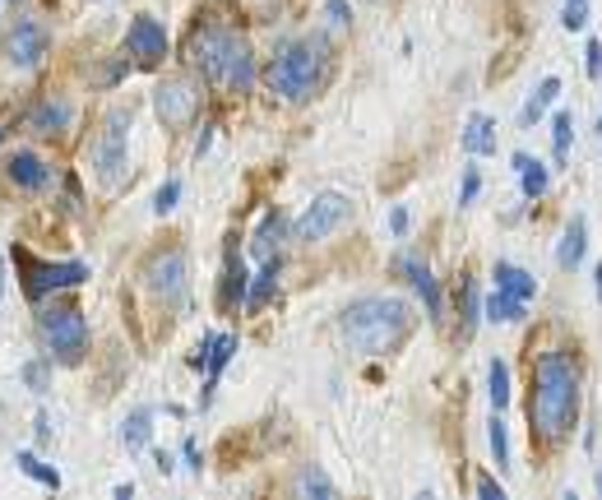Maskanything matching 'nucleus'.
Here are the masks:
<instances>
[{
    "mask_svg": "<svg viewBox=\"0 0 602 500\" xmlns=\"http://www.w3.org/2000/svg\"><path fill=\"white\" fill-rule=\"evenodd\" d=\"M593 487H598V496H602V468H598V478H593Z\"/></svg>",
    "mask_w": 602,
    "mask_h": 500,
    "instance_id": "obj_45",
    "label": "nucleus"
},
{
    "mask_svg": "<svg viewBox=\"0 0 602 500\" xmlns=\"http://www.w3.org/2000/svg\"><path fill=\"white\" fill-rule=\"evenodd\" d=\"M487 440H491V459H496V468H510V436H506V422H501V417H491Z\"/></svg>",
    "mask_w": 602,
    "mask_h": 500,
    "instance_id": "obj_32",
    "label": "nucleus"
},
{
    "mask_svg": "<svg viewBox=\"0 0 602 500\" xmlns=\"http://www.w3.org/2000/svg\"><path fill=\"white\" fill-rule=\"evenodd\" d=\"M293 491H297V496H320V500H329V496H334V482L325 478L320 468H306V472H297Z\"/></svg>",
    "mask_w": 602,
    "mask_h": 500,
    "instance_id": "obj_31",
    "label": "nucleus"
},
{
    "mask_svg": "<svg viewBox=\"0 0 602 500\" xmlns=\"http://www.w3.org/2000/svg\"><path fill=\"white\" fill-rule=\"evenodd\" d=\"M478 496L482 500H506V487L491 482V472H478Z\"/></svg>",
    "mask_w": 602,
    "mask_h": 500,
    "instance_id": "obj_39",
    "label": "nucleus"
},
{
    "mask_svg": "<svg viewBox=\"0 0 602 500\" xmlns=\"http://www.w3.org/2000/svg\"><path fill=\"white\" fill-rule=\"evenodd\" d=\"M14 463H19L23 472H29V478H33V482H42L47 491H61V472H57V468H51V463H42L38 455H29V450H23V455H14Z\"/></svg>",
    "mask_w": 602,
    "mask_h": 500,
    "instance_id": "obj_28",
    "label": "nucleus"
},
{
    "mask_svg": "<svg viewBox=\"0 0 602 500\" xmlns=\"http://www.w3.org/2000/svg\"><path fill=\"white\" fill-rule=\"evenodd\" d=\"M348 214H353V200L338 195V191H325V195H316L306 204V214L297 223V236H302V242H325L329 232H338L348 223Z\"/></svg>",
    "mask_w": 602,
    "mask_h": 500,
    "instance_id": "obj_10",
    "label": "nucleus"
},
{
    "mask_svg": "<svg viewBox=\"0 0 602 500\" xmlns=\"http://www.w3.org/2000/svg\"><path fill=\"white\" fill-rule=\"evenodd\" d=\"M176 200H181V181H163V186H159V195H153V214H172V208H176Z\"/></svg>",
    "mask_w": 602,
    "mask_h": 500,
    "instance_id": "obj_35",
    "label": "nucleus"
},
{
    "mask_svg": "<svg viewBox=\"0 0 602 500\" xmlns=\"http://www.w3.org/2000/svg\"><path fill=\"white\" fill-rule=\"evenodd\" d=\"M278 242H283V214L259 218V227H255V236H251V251H255L259 259H269V255L278 251Z\"/></svg>",
    "mask_w": 602,
    "mask_h": 500,
    "instance_id": "obj_26",
    "label": "nucleus"
},
{
    "mask_svg": "<svg viewBox=\"0 0 602 500\" xmlns=\"http://www.w3.org/2000/svg\"><path fill=\"white\" fill-rule=\"evenodd\" d=\"M482 320H496V325H514V320H523V302L519 297H510V293H496L482 302Z\"/></svg>",
    "mask_w": 602,
    "mask_h": 500,
    "instance_id": "obj_24",
    "label": "nucleus"
},
{
    "mask_svg": "<svg viewBox=\"0 0 602 500\" xmlns=\"http://www.w3.org/2000/svg\"><path fill=\"white\" fill-rule=\"evenodd\" d=\"M6 167H10V181H14V186H19V191H29V195L47 191L51 181H57V172H51L38 153H10V163H6Z\"/></svg>",
    "mask_w": 602,
    "mask_h": 500,
    "instance_id": "obj_14",
    "label": "nucleus"
},
{
    "mask_svg": "<svg viewBox=\"0 0 602 500\" xmlns=\"http://www.w3.org/2000/svg\"><path fill=\"white\" fill-rule=\"evenodd\" d=\"M459 338L468 344V338L478 334V325H482V287H478V278L473 274H463V283H459Z\"/></svg>",
    "mask_w": 602,
    "mask_h": 500,
    "instance_id": "obj_17",
    "label": "nucleus"
},
{
    "mask_svg": "<svg viewBox=\"0 0 602 500\" xmlns=\"http://www.w3.org/2000/svg\"><path fill=\"white\" fill-rule=\"evenodd\" d=\"M338 334L357 357H389L408 344L412 310L399 297H357L338 315Z\"/></svg>",
    "mask_w": 602,
    "mask_h": 500,
    "instance_id": "obj_3",
    "label": "nucleus"
},
{
    "mask_svg": "<svg viewBox=\"0 0 602 500\" xmlns=\"http://www.w3.org/2000/svg\"><path fill=\"white\" fill-rule=\"evenodd\" d=\"M514 167H519V186H523V195H529V200H542V195H547V167L538 163V157H529V153H514Z\"/></svg>",
    "mask_w": 602,
    "mask_h": 500,
    "instance_id": "obj_25",
    "label": "nucleus"
},
{
    "mask_svg": "<svg viewBox=\"0 0 602 500\" xmlns=\"http://www.w3.org/2000/svg\"><path fill=\"white\" fill-rule=\"evenodd\" d=\"M329 74H334V47H329V38H320V33H306V38H297V42H287L278 57L269 61V84H274V93L293 98V102L316 98V93L329 84Z\"/></svg>",
    "mask_w": 602,
    "mask_h": 500,
    "instance_id": "obj_4",
    "label": "nucleus"
},
{
    "mask_svg": "<svg viewBox=\"0 0 602 500\" xmlns=\"http://www.w3.org/2000/svg\"><path fill=\"white\" fill-rule=\"evenodd\" d=\"M570 144H574V116H570V112H557V116H552V153H557L561 167H565V157H570Z\"/></svg>",
    "mask_w": 602,
    "mask_h": 500,
    "instance_id": "obj_29",
    "label": "nucleus"
},
{
    "mask_svg": "<svg viewBox=\"0 0 602 500\" xmlns=\"http://www.w3.org/2000/svg\"><path fill=\"white\" fill-rule=\"evenodd\" d=\"M144 287L149 297L159 302L163 310H181L186 306V251L181 246H163L144 259Z\"/></svg>",
    "mask_w": 602,
    "mask_h": 500,
    "instance_id": "obj_6",
    "label": "nucleus"
},
{
    "mask_svg": "<svg viewBox=\"0 0 602 500\" xmlns=\"http://www.w3.org/2000/svg\"><path fill=\"white\" fill-rule=\"evenodd\" d=\"M70 125V102L57 98V93H47L33 102V112H29V130L33 135H61V130Z\"/></svg>",
    "mask_w": 602,
    "mask_h": 500,
    "instance_id": "obj_16",
    "label": "nucleus"
},
{
    "mask_svg": "<svg viewBox=\"0 0 602 500\" xmlns=\"http://www.w3.org/2000/svg\"><path fill=\"white\" fill-rule=\"evenodd\" d=\"M557 93H561V79H557V74H547L542 84H538V93H533L529 102H523L519 121H523V125H538V121H542V112H547V108H552V102H557Z\"/></svg>",
    "mask_w": 602,
    "mask_h": 500,
    "instance_id": "obj_23",
    "label": "nucleus"
},
{
    "mask_svg": "<svg viewBox=\"0 0 602 500\" xmlns=\"http://www.w3.org/2000/svg\"><path fill=\"white\" fill-rule=\"evenodd\" d=\"M478 186H482L478 167H468V172H463V186H459V204H473V200H478Z\"/></svg>",
    "mask_w": 602,
    "mask_h": 500,
    "instance_id": "obj_38",
    "label": "nucleus"
},
{
    "mask_svg": "<svg viewBox=\"0 0 602 500\" xmlns=\"http://www.w3.org/2000/svg\"><path fill=\"white\" fill-rule=\"evenodd\" d=\"M389 227H395V236H404L408 232V208H395V214H389Z\"/></svg>",
    "mask_w": 602,
    "mask_h": 500,
    "instance_id": "obj_41",
    "label": "nucleus"
},
{
    "mask_svg": "<svg viewBox=\"0 0 602 500\" xmlns=\"http://www.w3.org/2000/svg\"><path fill=\"white\" fill-rule=\"evenodd\" d=\"M584 246H589V218L584 214H574L565 223V236H561V246H557V265L570 274V269H580V259H584Z\"/></svg>",
    "mask_w": 602,
    "mask_h": 500,
    "instance_id": "obj_18",
    "label": "nucleus"
},
{
    "mask_svg": "<svg viewBox=\"0 0 602 500\" xmlns=\"http://www.w3.org/2000/svg\"><path fill=\"white\" fill-rule=\"evenodd\" d=\"M0 14H6V0H0Z\"/></svg>",
    "mask_w": 602,
    "mask_h": 500,
    "instance_id": "obj_47",
    "label": "nucleus"
},
{
    "mask_svg": "<svg viewBox=\"0 0 602 500\" xmlns=\"http://www.w3.org/2000/svg\"><path fill=\"white\" fill-rule=\"evenodd\" d=\"M399 274L417 287V297H422V306H427L431 320H445L440 287H436V278H431V269H427V259H422V255H412V251H404V255H399Z\"/></svg>",
    "mask_w": 602,
    "mask_h": 500,
    "instance_id": "obj_13",
    "label": "nucleus"
},
{
    "mask_svg": "<svg viewBox=\"0 0 602 500\" xmlns=\"http://www.w3.org/2000/svg\"><path fill=\"white\" fill-rule=\"evenodd\" d=\"M14 265L23 274V297H29V302H42L51 293H61V287L89 283V265H80V259H74V265H38L29 251L14 246Z\"/></svg>",
    "mask_w": 602,
    "mask_h": 500,
    "instance_id": "obj_7",
    "label": "nucleus"
},
{
    "mask_svg": "<svg viewBox=\"0 0 602 500\" xmlns=\"http://www.w3.org/2000/svg\"><path fill=\"white\" fill-rule=\"evenodd\" d=\"M153 112L167 130H186L195 125V116L204 112V84L195 74H167L159 79V89H153Z\"/></svg>",
    "mask_w": 602,
    "mask_h": 500,
    "instance_id": "obj_5",
    "label": "nucleus"
},
{
    "mask_svg": "<svg viewBox=\"0 0 602 500\" xmlns=\"http://www.w3.org/2000/svg\"><path fill=\"white\" fill-rule=\"evenodd\" d=\"M496 274V287H501V293H510V297H519V302H533L538 297V283H533V274L529 269H514V265H496L491 269Z\"/></svg>",
    "mask_w": 602,
    "mask_h": 500,
    "instance_id": "obj_20",
    "label": "nucleus"
},
{
    "mask_svg": "<svg viewBox=\"0 0 602 500\" xmlns=\"http://www.w3.org/2000/svg\"><path fill=\"white\" fill-rule=\"evenodd\" d=\"M6 57L14 70H33L42 57H47V29L38 19H23L10 29V42H6Z\"/></svg>",
    "mask_w": 602,
    "mask_h": 500,
    "instance_id": "obj_12",
    "label": "nucleus"
},
{
    "mask_svg": "<svg viewBox=\"0 0 602 500\" xmlns=\"http://www.w3.org/2000/svg\"><path fill=\"white\" fill-rule=\"evenodd\" d=\"M593 293H598V302H602V265H598V274H593Z\"/></svg>",
    "mask_w": 602,
    "mask_h": 500,
    "instance_id": "obj_43",
    "label": "nucleus"
},
{
    "mask_svg": "<svg viewBox=\"0 0 602 500\" xmlns=\"http://www.w3.org/2000/svg\"><path fill=\"white\" fill-rule=\"evenodd\" d=\"M232 353H237V338H232V334H214V338H208V361H204V404L214 399L218 376H223V366L232 361Z\"/></svg>",
    "mask_w": 602,
    "mask_h": 500,
    "instance_id": "obj_19",
    "label": "nucleus"
},
{
    "mask_svg": "<svg viewBox=\"0 0 602 500\" xmlns=\"http://www.w3.org/2000/svg\"><path fill=\"white\" fill-rule=\"evenodd\" d=\"M125 140H130V116L125 112H112L102 121V135H98V149H93V167H98V181L108 191H116V181L125 172Z\"/></svg>",
    "mask_w": 602,
    "mask_h": 500,
    "instance_id": "obj_9",
    "label": "nucleus"
},
{
    "mask_svg": "<svg viewBox=\"0 0 602 500\" xmlns=\"http://www.w3.org/2000/svg\"><path fill=\"white\" fill-rule=\"evenodd\" d=\"M42 334H47L51 353H57V361H65V366H80L84 361V353H89V325H84V315L74 310V306L47 310L42 315Z\"/></svg>",
    "mask_w": 602,
    "mask_h": 500,
    "instance_id": "obj_8",
    "label": "nucleus"
},
{
    "mask_svg": "<svg viewBox=\"0 0 602 500\" xmlns=\"http://www.w3.org/2000/svg\"><path fill=\"white\" fill-rule=\"evenodd\" d=\"M181 57H186L191 70H200V79L218 84L223 93H251L255 89V51H251L237 19L200 14L195 29L186 33Z\"/></svg>",
    "mask_w": 602,
    "mask_h": 500,
    "instance_id": "obj_1",
    "label": "nucleus"
},
{
    "mask_svg": "<svg viewBox=\"0 0 602 500\" xmlns=\"http://www.w3.org/2000/svg\"><path fill=\"white\" fill-rule=\"evenodd\" d=\"M0 293H6V259H0Z\"/></svg>",
    "mask_w": 602,
    "mask_h": 500,
    "instance_id": "obj_44",
    "label": "nucleus"
},
{
    "mask_svg": "<svg viewBox=\"0 0 602 500\" xmlns=\"http://www.w3.org/2000/svg\"><path fill=\"white\" fill-rule=\"evenodd\" d=\"M47 380H51V366L47 361H29V366H23V385H29L33 394H42Z\"/></svg>",
    "mask_w": 602,
    "mask_h": 500,
    "instance_id": "obj_36",
    "label": "nucleus"
},
{
    "mask_svg": "<svg viewBox=\"0 0 602 500\" xmlns=\"http://www.w3.org/2000/svg\"><path fill=\"white\" fill-rule=\"evenodd\" d=\"M584 74L593 79V84L602 79V42L598 38H589V47H584Z\"/></svg>",
    "mask_w": 602,
    "mask_h": 500,
    "instance_id": "obj_37",
    "label": "nucleus"
},
{
    "mask_svg": "<svg viewBox=\"0 0 602 500\" xmlns=\"http://www.w3.org/2000/svg\"><path fill=\"white\" fill-rule=\"evenodd\" d=\"M125 74H130V61H112L108 70H102V84H121Z\"/></svg>",
    "mask_w": 602,
    "mask_h": 500,
    "instance_id": "obj_40",
    "label": "nucleus"
},
{
    "mask_svg": "<svg viewBox=\"0 0 602 500\" xmlns=\"http://www.w3.org/2000/svg\"><path fill=\"white\" fill-rule=\"evenodd\" d=\"M580 422V361L565 348H547L533 361V394H529V427L542 450H557Z\"/></svg>",
    "mask_w": 602,
    "mask_h": 500,
    "instance_id": "obj_2",
    "label": "nucleus"
},
{
    "mask_svg": "<svg viewBox=\"0 0 602 500\" xmlns=\"http://www.w3.org/2000/svg\"><path fill=\"white\" fill-rule=\"evenodd\" d=\"M598 140H602V116H598Z\"/></svg>",
    "mask_w": 602,
    "mask_h": 500,
    "instance_id": "obj_46",
    "label": "nucleus"
},
{
    "mask_svg": "<svg viewBox=\"0 0 602 500\" xmlns=\"http://www.w3.org/2000/svg\"><path fill=\"white\" fill-rule=\"evenodd\" d=\"M149 422H153V412L149 408H135L125 417V450H144V440H149Z\"/></svg>",
    "mask_w": 602,
    "mask_h": 500,
    "instance_id": "obj_30",
    "label": "nucleus"
},
{
    "mask_svg": "<svg viewBox=\"0 0 602 500\" xmlns=\"http://www.w3.org/2000/svg\"><path fill=\"white\" fill-rule=\"evenodd\" d=\"M218 302H223V310H232V306H246V265H242V246H237V236H232V242H227Z\"/></svg>",
    "mask_w": 602,
    "mask_h": 500,
    "instance_id": "obj_15",
    "label": "nucleus"
},
{
    "mask_svg": "<svg viewBox=\"0 0 602 500\" xmlns=\"http://www.w3.org/2000/svg\"><path fill=\"white\" fill-rule=\"evenodd\" d=\"M463 149L473 157H487L496 153V121L491 116H468V130H463Z\"/></svg>",
    "mask_w": 602,
    "mask_h": 500,
    "instance_id": "obj_22",
    "label": "nucleus"
},
{
    "mask_svg": "<svg viewBox=\"0 0 602 500\" xmlns=\"http://www.w3.org/2000/svg\"><path fill=\"white\" fill-rule=\"evenodd\" d=\"M274 287H278V255H269V259H265V269L255 274L251 293H246V310H251V315H259V310H265V302L274 297Z\"/></svg>",
    "mask_w": 602,
    "mask_h": 500,
    "instance_id": "obj_21",
    "label": "nucleus"
},
{
    "mask_svg": "<svg viewBox=\"0 0 602 500\" xmlns=\"http://www.w3.org/2000/svg\"><path fill=\"white\" fill-rule=\"evenodd\" d=\"M325 23H329V33H348V29H353L348 0H325Z\"/></svg>",
    "mask_w": 602,
    "mask_h": 500,
    "instance_id": "obj_33",
    "label": "nucleus"
},
{
    "mask_svg": "<svg viewBox=\"0 0 602 500\" xmlns=\"http://www.w3.org/2000/svg\"><path fill=\"white\" fill-rule=\"evenodd\" d=\"M561 23H565V33H580V29H589V0H565Z\"/></svg>",
    "mask_w": 602,
    "mask_h": 500,
    "instance_id": "obj_34",
    "label": "nucleus"
},
{
    "mask_svg": "<svg viewBox=\"0 0 602 500\" xmlns=\"http://www.w3.org/2000/svg\"><path fill=\"white\" fill-rule=\"evenodd\" d=\"M125 57H135V65L159 70L167 61V29L153 14H135L125 33Z\"/></svg>",
    "mask_w": 602,
    "mask_h": 500,
    "instance_id": "obj_11",
    "label": "nucleus"
},
{
    "mask_svg": "<svg viewBox=\"0 0 602 500\" xmlns=\"http://www.w3.org/2000/svg\"><path fill=\"white\" fill-rule=\"evenodd\" d=\"M487 394H491V408H496V412L510 408V366H506L501 357L487 366Z\"/></svg>",
    "mask_w": 602,
    "mask_h": 500,
    "instance_id": "obj_27",
    "label": "nucleus"
},
{
    "mask_svg": "<svg viewBox=\"0 0 602 500\" xmlns=\"http://www.w3.org/2000/svg\"><path fill=\"white\" fill-rule=\"evenodd\" d=\"M186 463L200 472V445H195V440H186Z\"/></svg>",
    "mask_w": 602,
    "mask_h": 500,
    "instance_id": "obj_42",
    "label": "nucleus"
},
{
    "mask_svg": "<svg viewBox=\"0 0 602 500\" xmlns=\"http://www.w3.org/2000/svg\"><path fill=\"white\" fill-rule=\"evenodd\" d=\"M366 6H380V0H366Z\"/></svg>",
    "mask_w": 602,
    "mask_h": 500,
    "instance_id": "obj_48",
    "label": "nucleus"
}]
</instances>
